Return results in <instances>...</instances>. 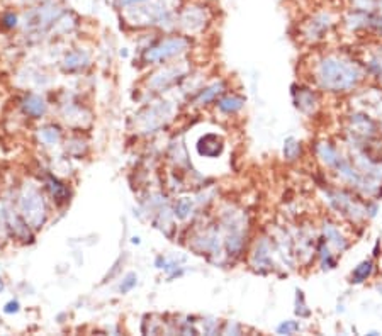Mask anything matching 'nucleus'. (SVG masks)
Instances as JSON below:
<instances>
[{
    "label": "nucleus",
    "instance_id": "nucleus-1",
    "mask_svg": "<svg viewBox=\"0 0 382 336\" xmlns=\"http://www.w3.org/2000/svg\"><path fill=\"white\" fill-rule=\"evenodd\" d=\"M364 78V70L357 61L342 56H325L316 65V82L323 91L343 93L353 91Z\"/></svg>",
    "mask_w": 382,
    "mask_h": 336
},
{
    "label": "nucleus",
    "instance_id": "nucleus-2",
    "mask_svg": "<svg viewBox=\"0 0 382 336\" xmlns=\"http://www.w3.org/2000/svg\"><path fill=\"white\" fill-rule=\"evenodd\" d=\"M178 0H150L139 6L128 7L126 15H131L132 24L138 26H169L177 21Z\"/></svg>",
    "mask_w": 382,
    "mask_h": 336
},
{
    "label": "nucleus",
    "instance_id": "nucleus-3",
    "mask_svg": "<svg viewBox=\"0 0 382 336\" xmlns=\"http://www.w3.org/2000/svg\"><path fill=\"white\" fill-rule=\"evenodd\" d=\"M326 199H328L330 206L337 211L342 216L350 217L352 221L360 220V217L367 216L365 213V206L360 201H357L352 194L345 192V190H326Z\"/></svg>",
    "mask_w": 382,
    "mask_h": 336
},
{
    "label": "nucleus",
    "instance_id": "nucleus-4",
    "mask_svg": "<svg viewBox=\"0 0 382 336\" xmlns=\"http://www.w3.org/2000/svg\"><path fill=\"white\" fill-rule=\"evenodd\" d=\"M209 19H211V15H209L208 6L202 2H192L182 7L181 13L177 14L175 24L181 26L187 33H196V31H202L208 26Z\"/></svg>",
    "mask_w": 382,
    "mask_h": 336
},
{
    "label": "nucleus",
    "instance_id": "nucleus-5",
    "mask_svg": "<svg viewBox=\"0 0 382 336\" xmlns=\"http://www.w3.org/2000/svg\"><path fill=\"white\" fill-rule=\"evenodd\" d=\"M190 39L187 36H170L162 39L158 45L148 48L145 53V60L150 63H158V61H165L171 56H177V54L184 53L185 49H189Z\"/></svg>",
    "mask_w": 382,
    "mask_h": 336
},
{
    "label": "nucleus",
    "instance_id": "nucleus-6",
    "mask_svg": "<svg viewBox=\"0 0 382 336\" xmlns=\"http://www.w3.org/2000/svg\"><path fill=\"white\" fill-rule=\"evenodd\" d=\"M61 14H63V9H61L56 2H53V0H48V2L41 3L40 7L31 9L29 13L26 14V27H29V29H34V27H46L53 24L54 21H58V19L61 17Z\"/></svg>",
    "mask_w": 382,
    "mask_h": 336
},
{
    "label": "nucleus",
    "instance_id": "nucleus-7",
    "mask_svg": "<svg viewBox=\"0 0 382 336\" xmlns=\"http://www.w3.org/2000/svg\"><path fill=\"white\" fill-rule=\"evenodd\" d=\"M333 15L326 10H319V13L313 14L303 26V34L307 41L316 43L323 39L330 33L331 26H333Z\"/></svg>",
    "mask_w": 382,
    "mask_h": 336
},
{
    "label": "nucleus",
    "instance_id": "nucleus-8",
    "mask_svg": "<svg viewBox=\"0 0 382 336\" xmlns=\"http://www.w3.org/2000/svg\"><path fill=\"white\" fill-rule=\"evenodd\" d=\"M292 99H294V105L304 114H313L316 111L318 99L316 93L311 89L303 87V85H292Z\"/></svg>",
    "mask_w": 382,
    "mask_h": 336
},
{
    "label": "nucleus",
    "instance_id": "nucleus-9",
    "mask_svg": "<svg viewBox=\"0 0 382 336\" xmlns=\"http://www.w3.org/2000/svg\"><path fill=\"white\" fill-rule=\"evenodd\" d=\"M22 211H24L26 220L34 226H40L45 220V206H43L41 197L36 192L27 194L22 199Z\"/></svg>",
    "mask_w": 382,
    "mask_h": 336
},
{
    "label": "nucleus",
    "instance_id": "nucleus-10",
    "mask_svg": "<svg viewBox=\"0 0 382 336\" xmlns=\"http://www.w3.org/2000/svg\"><path fill=\"white\" fill-rule=\"evenodd\" d=\"M252 265L255 267L257 272L267 273L274 270V260H272L270 255V245H268V240H260L255 246V252L252 255Z\"/></svg>",
    "mask_w": 382,
    "mask_h": 336
},
{
    "label": "nucleus",
    "instance_id": "nucleus-11",
    "mask_svg": "<svg viewBox=\"0 0 382 336\" xmlns=\"http://www.w3.org/2000/svg\"><path fill=\"white\" fill-rule=\"evenodd\" d=\"M350 124H352V132L356 138L364 139V142H369L377 132V124L367 114H352Z\"/></svg>",
    "mask_w": 382,
    "mask_h": 336
},
{
    "label": "nucleus",
    "instance_id": "nucleus-12",
    "mask_svg": "<svg viewBox=\"0 0 382 336\" xmlns=\"http://www.w3.org/2000/svg\"><path fill=\"white\" fill-rule=\"evenodd\" d=\"M224 150V142L221 139V136L214 135V132H209V135H204L197 143V151L201 156H206V158H217Z\"/></svg>",
    "mask_w": 382,
    "mask_h": 336
},
{
    "label": "nucleus",
    "instance_id": "nucleus-13",
    "mask_svg": "<svg viewBox=\"0 0 382 336\" xmlns=\"http://www.w3.org/2000/svg\"><path fill=\"white\" fill-rule=\"evenodd\" d=\"M323 238H325L326 243L333 246L337 252L342 253L349 248V241H346V238L343 236L340 229H338L333 222H325V224H323Z\"/></svg>",
    "mask_w": 382,
    "mask_h": 336
},
{
    "label": "nucleus",
    "instance_id": "nucleus-14",
    "mask_svg": "<svg viewBox=\"0 0 382 336\" xmlns=\"http://www.w3.org/2000/svg\"><path fill=\"white\" fill-rule=\"evenodd\" d=\"M316 155H318V158L321 160V162L325 163V165L328 168H335V167H337V163L342 160L340 151H338L337 148H335L333 144L328 143V142L318 143Z\"/></svg>",
    "mask_w": 382,
    "mask_h": 336
},
{
    "label": "nucleus",
    "instance_id": "nucleus-15",
    "mask_svg": "<svg viewBox=\"0 0 382 336\" xmlns=\"http://www.w3.org/2000/svg\"><path fill=\"white\" fill-rule=\"evenodd\" d=\"M217 111L223 112V114H236L241 109L245 107V99L240 96H223L216 104Z\"/></svg>",
    "mask_w": 382,
    "mask_h": 336
},
{
    "label": "nucleus",
    "instance_id": "nucleus-16",
    "mask_svg": "<svg viewBox=\"0 0 382 336\" xmlns=\"http://www.w3.org/2000/svg\"><path fill=\"white\" fill-rule=\"evenodd\" d=\"M223 92H224V84L223 82H216V84L202 89V91L196 96V99H194V104L201 105V107L202 105H208L209 102H213V100L216 99L220 93H223Z\"/></svg>",
    "mask_w": 382,
    "mask_h": 336
},
{
    "label": "nucleus",
    "instance_id": "nucleus-17",
    "mask_svg": "<svg viewBox=\"0 0 382 336\" xmlns=\"http://www.w3.org/2000/svg\"><path fill=\"white\" fill-rule=\"evenodd\" d=\"M318 257H319V261H321L323 270H333V268L337 267V259H335L333 253L330 252V245L326 243V240L323 236L319 238Z\"/></svg>",
    "mask_w": 382,
    "mask_h": 336
},
{
    "label": "nucleus",
    "instance_id": "nucleus-18",
    "mask_svg": "<svg viewBox=\"0 0 382 336\" xmlns=\"http://www.w3.org/2000/svg\"><path fill=\"white\" fill-rule=\"evenodd\" d=\"M372 272H374V261L372 260L360 261V264L353 268L352 275H350V284H356V285L364 284L365 280L372 275Z\"/></svg>",
    "mask_w": 382,
    "mask_h": 336
},
{
    "label": "nucleus",
    "instance_id": "nucleus-19",
    "mask_svg": "<svg viewBox=\"0 0 382 336\" xmlns=\"http://www.w3.org/2000/svg\"><path fill=\"white\" fill-rule=\"evenodd\" d=\"M301 143L294 138V136H289L284 142V148H282V155L287 162H296V160L301 156Z\"/></svg>",
    "mask_w": 382,
    "mask_h": 336
},
{
    "label": "nucleus",
    "instance_id": "nucleus-20",
    "mask_svg": "<svg viewBox=\"0 0 382 336\" xmlns=\"http://www.w3.org/2000/svg\"><path fill=\"white\" fill-rule=\"evenodd\" d=\"M45 102H43V99H40V97L36 96H31L27 97V99L24 100V111L27 112L29 116H34V117H40L45 114Z\"/></svg>",
    "mask_w": 382,
    "mask_h": 336
},
{
    "label": "nucleus",
    "instance_id": "nucleus-21",
    "mask_svg": "<svg viewBox=\"0 0 382 336\" xmlns=\"http://www.w3.org/2000/svg\"><path fill=\"white\" fill-rule=\"evenodd\" d=\"M192 207L194 204L189 197L178 199L177 204H175V216H177L178 220H187V217L192 214Z\"/></svg>",
    "mask_w": 382,
    "mask_h": 336
},
{
    "label": "nucleus",
    "instance_id": "nucleus-22",
    "mask_svg": "<svg viewBox=\"0 0 382 336\" xmlns=\"http://www.w3.org/2000/svg\"><path fill=\"white\" fill-rule=\"evenodd\" d=\"M296 314L299 316V318H310L311 316V310L307 307L306 304V298H304V292L301 289H296Z\"/></svg>",
    "mask_w": 382,
    "mask_h": 336
},
{
    "label": "nucleus",
    "instance_id": "nucleus-23",
    "mask_svg": "<svg viewBox=\"0 0 382 336\" xmlns=\"http://www.w3.org/2000/svg\"><path fill=\"white\" fill-rule=\"evenodd\" d=\"M301 330V323L294 321V319H287V321H282L277 326V333L279 335H294Z\"/></svg>",
    "mask_w": 382,
    "mask_h": 336
},
{
    "label": "nucleus",
    "instance_id": "nucleus-24",
    "mask_svg": "<svg viewBox=\"0 0 382 336\" xmlns=\"http://www.w3.org/2000/svg\"><path fill=\"white\" fill-rule=\"evenodd\" d=\"M85 61H87V56L82 54V52H77V53L68 54V58H66V66H68L70 70L80 68L82 65H85Z\"/></svg>",
    "mask_w": 382,
    "mask_h": 336
},
{
    "label": "nucleus",
    "instance_id": "nucleus-25",
    "mask_svg": "<svg viewBox=\"0 0 382 336\" xmlns=\"http://www.w3.org/2000/svg\"><path fill=\"white\" fill-rule=\"evenodd\" d=\"M41 138L45 143L54 144L60 139V132H58V130H54V128H46V130L41 131Z\"/></svg>",
    "mask_w": 382,
    "mask_h": 336
},
{
    "label": "nucleus",
    "instance_id": "nucleus-26",
    "mask_svg": "<svg viewBox=\"0 0 382 336\" xmlns=\"http://www.w3.org/2000/svg\"><path fill=\"white\" fill-rule=\"evenodd\" d=\"M136 282H138V277H136V273H128L126 279H124L123 284H121L119 291L123 292V294H126V292H130L132 287H136Z\"/></svg>",
    "mask_w": 382,
    "mask_h": 336
},
{
    "label": "nucleus",
    "instance_id": "nucleus-27",
    "mask_svg": "<svg viewBox=\"0 0 382 336\" xmlns=\"http://www.w3.org/2000/svg\"><path fill=\"white\" fill-rule=\"evenodd\" d=\"M145 2H150V0H114V3L119 7V9H128V7L139 6V3H145Z\"/></svg>",
    "mask_w": 382,
    "mask_h": 336
},
{
    "label": "nucleus",
    "instance_id": "nucleus-28",
    "mask_svg": "<svg viewBox=\"0 0 382 336\" xmlns=\"http://www.w3.org/2000/svg\"><path fill=\"white\" fill-rule=\"evenodd\" d=\"M49 189H52V194L54 195V197H63V195L66 194V189L61 183H58L56 181H52L49 182Z\"/></svg>",
    "mask_w": 382,
    "mask_h": 336
},
{
    "label": "nucleus",
    "instance_id": "nucleus-29",
    "mask_svg": "<svg viewBox=\"0 0 382 336\" xmlns=\"http://www.w3.org/2000/svg\"><path fill=\"white\" fill-rule=\"evenodd\" d=\"M2 21H3V26H7V27H15V26H17V15H15L14 13H7V14L2 17Z\"/></svg>",
    "mask_w": 382,
    "mask_h": 336
},
{
    "label": "nucleus",
    "instance_id": "nucleus-30",
    "mask_svg": "<svg viewBox=\"0 0 382 336\" xmlns=\"http://www.w3.org/2000/svg\"><path fill=\"white\" fill-rule=\"evenodd\" d=\"M369 27H372V29H377L382 34V15L372 14V17H370V26Z\"/></svg>",
    "mask_w": 382,
    "mask_h": 336
},
{
    "label": "nucleus",
    "instance_id": "nucleus-31",
    "mask_svg": "<svg viewBox=\"0 0 382 336\" xmlns=\"http://www.w3.org/2000/svg\"><path fill=\"white\" fill-rule=\"evenodd\" d=\"M231 331H235L236 335H240V326H236L235 323H226L224 328H223V333H231Z\"/></svg>",
    "mask_w": 382,
    "mask_h": 336
},
{
    "label": "nucleus",
    "instance_id": "nucleus-32",
    "mask_svg": "<svg viewBox=\"0 0 382 336\" xmlns=\"http://www.w3.org/2000/svg\"><path fill=\"white\" fill-rule=\"evenodd\" d=\"M19 304L17 303H9L6 307V312H17Z\"/></svg>",
    "mask_w": 382,
    "mask_h": 336
},
{
    "label": "nucleus",
    "instance_id": "nucleus-33",
    "mask_svg": "<svg viewBox=\"0 0 382 336\" xmlns=\"http://www.w3.org/2000/svg\"><path fill=\"white\" fill-rule=\"evenodd\" d=\"M379 241L376 243V248H374V257H379Z\"/></svg>",
    "mask_w": 382,
    "mask_h": 336
},
{
    "label": "nucleus",
    "instance_id": "nucleus-34",
    "mask_svg": "<svg viewBox=\"0 0 382 336\" xmlns=\"http://www.w3.org/2000/svg\"><path fill=\"white\" fill-rule=\"evenodd\" d=\"M377 291H379V294L382 296V285H379V287H377Z\"/></svg>",
    "mask_w": 382,
    "mask_h": 336
},
{
    "label": "nucleus",
    "instance_id": "nucleus-35",
    "mask_svg": "<svg viewBox=\"0 0 382 336\" xmlns=\"http://www.w3.org/2000/svg\"><path fill=\"white\" fill-rule=\"evenodd\" d=\"M3 289V282H2V279H0V291H2Z\"/></svg>",
    "mask_w": 382,
    "mask_h": 336
}]
</instances>
